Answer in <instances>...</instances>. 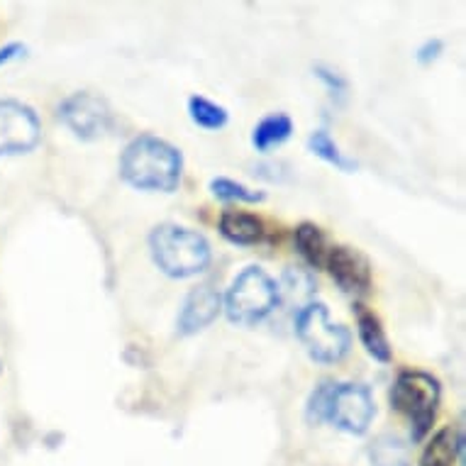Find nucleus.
<instances>
[{
	"label": "nucleus",
	"instance_id": "f257e3e1",
	"mask_svg": "<svg viewBox=\"0 0 466 466\" xmlns=\"http://www.w3.org/2000/svg\"><path fill=\"white\" fill-rule=\"evenodd\" d=\"M184 157L167 139L139 135L125 147L120 157V174L139 191L171 193L181 181Z\"/></svg>",
	"mask_w": 466,
	"mask_h": 466
},
{
	"label": "nucleus",
	"instance_id": "f03ea898",
	"mask_svg": "<svg viewBox=\"0 0 466 466\" xmlns=\"http://www.w3.org/2000/svg\"><path fill=\"white\" fill-rule=\"evenodd\" d=\"M154 264L171 279L200 274L210 261V245L196 229L181 228L174 222L159 225L149 235Z\"/></svg>",
	"mask_w": 466,
	"mask_h": 466
},
{
	"label": "nucleus",
	"instance_id": "7ed1b4c3",
	"mask_svg": "<svg viewBox=\"0 0 466 466\" xmlns=\"http://www.w3.org/2000/svg\"><path fill=\"white\" fill-rule=\"evenodd\" d=\"M276 306H279L276 281L259 267H247L245 271H239L225 299L228 318L238 325H254L264 320Z\"/></svg>",
	"mask_w": 466,
	"mask_h": 466
},
{
	"label": "nucleus",
	"instance_id": "20e7f679",
	"mask_svg": "<svg viewBox=\"0 0 466 466\" xmlns=\"http://www.w3.org/2000/svg\"><path fill=\"white\" fill-rule=\"evenodd\" d=\"M390 403L396 410L405 413L413 422L410 437L420 442L435 422L437 405H440V383L435 376L425 371H400L390 390Z\"/></svg>",
	"mask_w": 466,
	"mask_h": 466
},
{
	"label": "nucleus",
	"instance_id": "39448f33",
	"mask_svg": "<svg viewBox=\"0 0 466 466\" xmlns=\"http://www.w3.org/2000/svg\"><path fill=\"white\" fill-rule=\"evenodd\" d=\"M296 332H299V339L306 347V352L322 364H335L352 347L350 329L329 320L328 308L322 303H308L300 310L296 318Z\"/></svg>",
	"mask_w": 466,
	"mask_h": 466
},
{
	"label": "nucleus",
	"instance_id": "423d86ee",
	"mask_svg": "<svg viewBox=\"0 0 466 466\" xmlns=\"http://www.w3.org/2000/svg\"><path fill=\"white\" fill-rule=\"evenodd\" d=\"M376 405L371 398V390L361 383H335L329 393L328 413L325 420H329L335 428L350 432V435H364L374 420Z\"/></svg>",
	"mask_w": 466,
	"mask_h": 466
},
{
	"label": "nucleus",
	"instance_id": "0eeeda50",
	"mask_svg": "<svg viewBox=\"0 0 466 466\" xmlns=\"http://www.w3.org/2000/svg\"><path fill=\"white\" fill-rule=\"evenodd\" d=\"M59 120L69 127L78 139H91L103 137L110 130L113 123V113L107 106L106 98H100L91 91H78L71 93L69 98L62 100L59 106Z\"/></svg>",
	"mask_w": 466,
	"mask_h": 466
},
{
	"label": "nucleus",
	"instance_id": "6e6552de",
	"mask_svg": "<svg viewBox=\"0 0 466 466\" xmlns=\"http://www.w3.org/2000/svg\"><path fill=\"white\" fill-rule=\"evenodd\" d=\"M42 125L37 113L27 103L0 100V157L27 154L39 145Z\"/></svg>",
	"mask_w": 466,
	"mask_h": 466
},
{
	"label": "nucleus",
	"instance_id": "1a4fd4ad",
	"mask_svg": "<svg viewBox=\"0 0 466 466\" xmlns=\"http://www.w3.org/2000/svg\"><path fill=\"white\" fill-rule=\"evenodd\" d=\"M325 267L337 286L350 296H361L371 286V267L367 257L352 247H332L325 257Z\"/></svg>",
	"mask_w": 466,
	"mask_h": 466
},
{
	"label": "nucleus",
	"instance_id": "9d476101",
	"mask_svg": "<svg viewBox=\"0 0 466 466\" xmlns=\"http://www.w3.org/2000/svg\"><path fill=\"white\" fill-rule=\"evenodd\" d=\"M220 293L213 283H200L186 296L181 313H178L177 329L181 335H196L206 329L220 313Z\"/></svg>",
	"mask_w": 466,
	"mask_h": 466
},
{
	"label": "nucleus",
	"instance_id": "9b49d317",
	"mask_svg": "<svg viewBox=\"0 0 466 466\" xmlns=\"http://www.w3.org/2000/svg\"><path fill=\"white\" fill-rule=\"evenodd\" d=\"M222 238L235 245H257L264 235V225L257 215L245 210H225L220 218Z\"/></svg>",
	"mask_w": 466,
	"mask_h": 466
},
{
	"label": "nucleus",
	"instance_id": "f8f14e48",
	"mask_svg": "<svg viewBox=\"0 0 466 466\" xmlns=\"http://www.w3.org/2000/svg\"><path fill=\"white\" fill-rule=\"evenodd\" d=\"M279 289V300H283L290 310H303L315 296L313 276L303 268H286L281 276V283H276Z\"/></svg>",
	"mask_w": 466,
	"mask_h": 466
},
{
	"label": "nucleus",
	"instance_id": "ddd939ff",
	"mask_svg": "<svg viewBox=\"0 0 466 466\" xmlns=\"http://www.w3.org/2000/svg\"><path fill=\"white\" fill-rule=\"evenodd\" d=\"M461 444H464V437L457 430H440L432 442L425 447V454H422L420 466H454L457 459L461 457Z\"/></svg>",
	"mask_w": 466,
	"mask_h": 466
},
{
	"label": "nucleus",
	"instance_id": "4468645a",
	"mask_svg": "<svg viewBox=\"0 0 466 466\" xmlns=\"http://www.w3.org/2000/svg\"><path fill=\"white\" fill-rule=\"evenodd\" d=\"M357 328H360V339L367 347V352L379 361H390V344L379 318L364 308H357Z\"/></svg>",
	"mask_w": 466,
	"mask_h": 466
},
{
	"label": "nucleus",
	"instance_id": "2eb2a0df",
	"mask_svg": "<svg viewBox=\"0 0 466 466\" xmlns=\"http://www.w3.org/2000/svg\"><path fill=\"white\" fill-rule=\"evenodd\" d=\"M293 239H296L299 254L310 267H322L325 264L328 245H325V235H322V229L318 225H313V222H300L296 232H293Z\"/></svg>",
	"mask_w": 466,
	"mask_h": 466
},
{
	"label": "nucleus",
	"instance_id": "dca6fc26",
	"mask_svg": "<svg viewBox=\"0 0 466 466\" xmlns=\"http://www.w3.org/2000/svg\"><path fill=\"white\" fill-rule=\"evenodd\" d=\"M290 132H293V123H290L289 115L283 113H274L264 117L252 132V145L259 149V152H267L271 147L283 145L286 139L290 137Z\"/></svg>",
	"mask_w": 466,
	"mask_h": 466
},
{
	"label": "nucleus",
	"instance_id": "f3484780",
	"mask_svg": "<svg viewBox=\"0 0 466 466\" xmlns=\"http://www.w3.org/2000/svg\"><path fill=\"white\" fill-rule=\"evenodd\" d=\"M371 466H410V447L398 435L376 437L369 450Z\"/></svg>",
	"mask_w": 466,
	"mask_h": 466
},
{
	"label": "nucleus",
	"instance_id": "a211bd4d",
	"mask_svg": "<svg viewBox=\"0 0 466 466\" xmlns=\"http://www.w3.org/2000/svg\"><path fill=\"white\" fill-rule=\"evenodd\" d=\"M308 149L315 154V157H320L332 167L342 168V171H354L357 168V161L350 159L347 154L337 147V142L328 135V130H315L310 137H308Z\"/></svg>",
	"mask_w": 466,
	"mask_h": 466
},
{
	"label": "nucleus",
	"instance_id": "6ab92c4d",
	"mask_svg": "<svg viewBox=\"0 0 466 466\" xmlns=\"http://www.w3.org/2000/svg\"><path fill=\"white\" fill-rule=\"evenodd\" d=\"M188 115H191V120L198 127H206V130H220L228 125V110L213 100L203 98V96H193L188 100Z\"/></svg>",
	"mask_w": 466,
	"mask_h": 466
},
{
	"label": "nucleus",
	"instance_id": "aec40b11",
	"mask_svg": "<svg viewBox=\"0 0 466 466\" xmlns=\"http://www.w3.org/2000/svg\"><path fill=\"white\" fill-rule=\"evenodd\" d=\"M210 191L222 200H245V203H257V200H264V193L261 191H252V188H247L245 184H238V181H232V178H213L210 181Z\"/></svg>",
	"mask_w": 466,
	"mask_h": 466
},
{
	"label": "nucleus",
	"instance_id": "412c9836",
	"mask_svg": "<svg viewBox=\"0 0 466 466\" xmlns=\"http://www.w3.org/2000/svg\"><path fill=\"white\" fill-rule=\"evenodd\" d=\"M332 389H335V381H322L320 386L310 393V400H308V408H306V418L313 422V425H320V422L325 420Z\"/></svg>",
	"mask_w": 466,
	"mask_h": 466
},
{
	"label": "nucleus",
	"instance_id": "4be33fe9",
	"mask_svg": "<svg viewBox=\"0 0 466 466\" xmlns=\"http://www.w3.org/2000/svg\"><path fill=\"white\" fill-rule=\"evenodd\" d=\"M315 76L328 86V91L332 98H344V93H347V81H344L337 71H332L329 66H325V64H318V66H315Z\"/></svg>",
	"mask_w": 466,
	"mask_h": 466
},
{
	"label": "nucleus",
	"instance_id": "5701e85b",
	"mask_svg": "<svg viewBox=\"0 0 466 466\" xmlns=\"http://www.w3.org/2000/svg\"><path fill=\"white\" fill-rule=\"evenodd\" d=\"M440 54H442V42H440V39H428V42L418 49V62L428 64L432 62V59H437Z\"/></svg>",
	"mask_w": 466,
	"mask_h": 466
},
{
	"label": "nucleus",
	"instance_id": "b1692460",
	"mask_svg": "<svg viewBox=\"0 0 466 466\" xmlns=\"http://www.w3.org/2000/svg\"><path fill=\"white\" fill-rule=\"evenodd\" d=\"M23 54H25V45H20V42H13V45L8 46H0V66L13 62V59H20Z\"/></svg>",
	"mask_w": 466,
	"mask_h": 466
},
{
	"label": "nucleus",
	"instance_id": "393cba45",
	"mask_svg": "<svg viewBox=\"0 0 466 466\" xmlns=\"http://www.w3.org/2000/svg\"><path fill=\"white\" fill-rule=\"evenodd\" d=\"M0 371H3V367H0Z\"/></svg>",
	"mask_w": 466,
	"mask_h": 466
}]
</instances>
